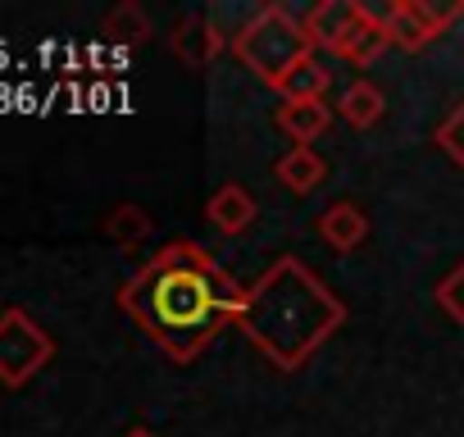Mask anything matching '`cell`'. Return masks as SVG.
Listing matches in <instances>:
<instances>
[{
  "label": "cell",
  "mask_w": 464,
  "mask_h": 437,
  "mask_svg": "<svg viewBox=\"0 0 464 437\" xmlns=\"http://www.w3.org/2000/svg\"><path fill=\"white\" fill-rule=\"evenodd\" d=\"M119 310L173 360L191 364L223 328H237L246 310V287L232 278L200 242L160 247L123 287Z\"/></svg>",
  "instance_id": "cell-1"
},
{
  "label": "cell",
  "mask_w": 464,
  "mask_h": 437,
  "mask_svg": "<svg viewBox=\"0 0 464 437\" xmlns=\"http://www.w3.org/2000/svg\"><path fill=\"white\" fill-rule=\"evenodd\" d=\"M342 324L346 301L296 256H278L246 287V310L237 328L278 374H296Z\"/></svg>",
  "instance_id": "cell-2"
},
{
  "label": "cell",
  "mask_w": 464,
  "mask_h": 437,
  "mask_svg": "<svg viewBox=\"0 0 464 437\" xmlns=\"http://www.w3.org/2000/svg\"><path fill=\"white\" fill-rule=\"evenodd\" d=\"M232 55H237V64L251 69L265 87L283 92V83L314 55V46H310V37H305L296 15H287L283 5H265L237 28V37H232Z\"/></svg>",
  "instance_id": "cell-3"
},
{
  "label": "cell",
  "mask_w": 464,
  "mask_h": 437,
  "mask_svg": "<svg viewBox=\"0 0 464 437\" xmlns=\"http://www.w3.org/2000/svg\"><path fill=\"white\" fill-rule=\"evenodd\" d=\"M51 360H55V337L24 306H10L5 315H0V383L24 387Z\"/></svg>",
  "instance_id": "cell-4"
},
{
  "label": "cell",
  "mask_w": 464,
  "mask_h": 437,
  "mask_svg": "<svg viewBox=\"0 0 464 437\" xmlns=\"http://www.w3.org/2000/svg\"><path fill=\"white\" fill-rule=\"evenodd\" d=\"M464 15V0L459 5H428V0H392L382 10V28H387V46L419 55L423 46H432L437 37H446V28Z\"/></svg>",
  "instance_id": "cell-5"
},
{
  "label": "cell",
  "mask_w": 464,
  "mask_h": 437,
  "mask_svg": "<svg viewBox=\"0 0 464 437\" xmlns=\"http://www.w3.org/2000/svg\"><path fill=\"white\" fill-rule=\"evenodd\" d=\"M360 15H364L360 0H324V5H314V10L301 19V28H305V37H310L314 51L337 55V51L346 46V37L355 33Z\"/></svg>",
  "instance_id": "cell-6"
},
{
  "label": "cell",
  "mask_w": 464,
  "mask_h": 437,
  "mask_svg": "<svg viewBox=\"0 0 464 437\" xmlns=\"http://www.w3.org/2000/svg\"><path fill=\"white\" fill-rule=\"evenodd\" d=\"M314 233L324 238L328 251L351 256V251H360V247L369 242V214H364L355 200H337V205H328V209L319 214Z\"/></svg>",
  "instance_id": "cell-7"
},
{
  "label": "cell",
  "mask_w": 464,
  "mask_h": 437,
  "mask_svg": "<svg viewBox=\"0 0 464 437\" xmlns=\"http://www.w3.org/2000/svg\"><path fill=\"white\" fill-rule=\"evenodd\" d=\"M256 214H260V205H256V196H251L242 182H223V187L205 200V218H209V224H214L223 238H242V233H251Z\"/></svg>",
  "instance_id": "cell-8"
},
{
  "label": "cell",
  "mask_w": 464,
  "mask_h": 437,
  "mask_svg": "<svg viewBox=\"0 0 464 437\" xmlns=\"http://www.w3.org/2000/svg\"><path fill=\"white\" fill-rule=\"evenodd\" d=\"M333 119H337V110H333L328 101H283V105L274 110L278 132H283L287 141H296V146L319 141V137L333 128Z\"/></svg>",
  "instance_id": "cell-9"
},
{
  "label": "cell",
  "mask_w": 464,
  "mask_h": 437,
  "mask_svg": "<svg viewBox=\"0 0 464 437\" xmlns=\"http://www.w3.org/2000/svg\"><path fill=\"white\" fill-rule=\"evenodd\" d=\"M274 178H278L292 196H310L314 187H324V178H328V160H324L314 146H292V151L274 164Z\"/></svg>",
  "instance_id": "cell-10"
},
{
  "label": "cell",
  "mask_w": 464,
  "mask_h": 437,
  "mask_svg": "<svg viewBox=\"0 0 464 437\" xmlns=\"http://www.w3.org/2000/svg\"><path fill=\"white\" fill-rule=\"evenodd\" d=\"M333 110H337V119H346L351 128H360V132H364V128H373V123L387 114V96H382L369 78H355V83L337 96V105H333Z\"/></svg>",
  "instance_id": "cell-11"
},
{
  "label": "cell",
  "mask_w": 464,
  "mask_h": 437,
  "mask_svg": "<svg viewBox=\"0 0 464 437\" xmlns=\"http://www.w3.org/2000/svg\"><path fill=\"white\" fill-rule=\"evenodd\" d=\"M218 33L205 24V19H182L173 28V55L187 64V69H205L214 55H218Z\"/></svg>",
  "instance_id": "cell-12"
},
{
  "label": "cell",
  "mask_w": 464,
  "mask_h": 437,
  "mask_svg": "<svg viewBox=\"0 0 464 437\" xmlns=\"http://www.w3.org/2000/svg\"><path fill=\"white\" fill-rule=\"evenodd\" d=\"M105 238H110L119 251L141 247V242L150 238V214H146L141 205H132V200L114 205V209H110V218H105Z\"/></svg>",
  "instance_id": "cell-13"
},
{
  "label": "cell",
  "mask_w": 464,
  "mask_h": 437,
  "mask_svg": "<svg viewBox=\"0 0 464 437\" xmlns=\"http://www.w3.org/2000/svg\"><path fill=\"white\" fill-rule=\"evenodd\" d=\"M328 87H333V73L319 55H310L287 83H283V101H328Z\"/></svg>",
  "instance_id": "cell-14"
},
{
  "label": "cell",
  "mask_w": 464,
  "mask_h": 437,
  "mask_svg": "<svg viewBox=\"0 0 464 437\" xmlns=\"http://www.w3.org/2000/svg\"><path fill=\"white\" fill-rule=\"evenodd\" d=\"M101 28H105V37H114V42H123V46H137V42L150 37V19L141 15V5H132V0L114 5V10L105 15Z\"/></svg>",
  "instance_id": "cell-15"
},
{
  "label": "cell",
  "mask_w": 464,
  "mask_h": 437,
  "mask_svg": "<svg viewBox=\"0 0 464 437\" xmlns=\"http://www.w3.org/2000/svg\"><path fill=\"white\" fill-rule=\"evenodd\" d=\"M432 301L441 306V315L446 319H455V324H464V265H455L441 283H437V292H432Z\"/></svg>",
  "instance_id": "cell-16"
},
{
  "label": "cell",
  "mask_w": 464,
  "mask_h": 437,
  "mask_svg": "<svg viewBox=\"0 0 464 437\" xmlns=\"http://www.w3.org/2000/svg\"><path fill=\"white\" fill-rule=\"evenodd\" d=\"M432 141H437V146H441V151H446V155H450V160L464 169V101H459V105H455V110H450V114L437 123Z\"/></svg>",
  "instance_id": "cell-17"
},
{
  "label": "cell",
  "mask_w": 464,
  "mask_h": 437,
  "mask_svg": "<svg viewBox=\"0 0 464 437\" xmlns=\"http://www.w3.org/2000/svg\"><path fill=\"white\" fill-rule=\"evenodd\" d=\"M123 437H155V432H150V428H128Z\"/></svg>",
  "instance_id": "cell-18"
}]
</instances>
